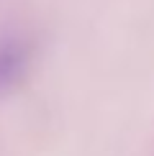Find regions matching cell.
Here are the masks:
<instances>
[{"label": "cell", "instance_id": "1", "mask_svg": "<svg viewBox=\"0 0 154 156\" xmlns=\"http://www.w3.org/2000/svg\"><path fill=\"white\" fill-rule=\"evenodd\" d=\"M36 59V41L16 26L0 31V100L13 95L26 82Z\"/></svg>", "mask_w": 154, "mask_h": 156}]
</instances>
